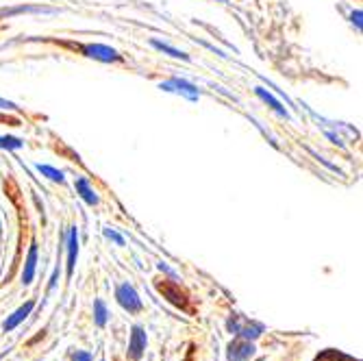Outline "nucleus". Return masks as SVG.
Listing matches in <instances>:
<instances>
[{
    "label": "nucleus",
    "mask_w": 363,
    "mask_h": 361,
    "mask_svg": "<svg viewBox=\"0 0 363 361\" xmlns=\"http://www.w3.org/2000/svg\"><path fill=\"white\" fill-rule=\"evenodd\" d=\"M252 357H255V346L250 340L240 338V340H233L228 344V350H226L228 361H248Z\"/></svg>",
    "instance_id": "5"
},
{
    "label": "nucleus",
    "mask_w": 363,
    "mask_h": 361,
    "mask_svg": "<svg viewBox=\"0 0 363 361\" xmlns=\"http://www.w3.org/2000/svg\"><path fill=\"white\" fill-rule=\"evenodd\" d=\"M150 46H152V48H157V50H161V52L170 55V57H174V59L189 61V55H187V52H183V50H179V48L170 46V44H163V42H159V40H150Z\"/></svg>",
    "instance_id": "13"
},
{
    "label": "nucleus",
    "mask_w": 363,
    "mask_h": 361,
    "mask_svg": "<svg viewBox=\"0 0 363 361\" xmlns=\"http://www.w3.org/2000/svg\"><path fill=\"white\" fill-rule=\"evenodd\" d=\"M315 361H354V359L348 357V355H342V352H337V350H326V352H322Z\"/></svg>",
    "instance_id": "16"
},
{
    "label": "nucleus",
    "mask_w": 363,
    "mask_h": 361,
    "mask_svg": "<svg viewBox=\"0 0 363 361\" xmlns=\"http://www.w3.org/2000/svg\"><path fill=\"white\" fill-rule=\"evenodd\" d=\"M159 287V291L163 294V299H168L172 305H177V307H185V294L181 291V285L179 283H174V281H166V283H159L157 285Z\"/></svg>",
    "instance_id": "7"
},
{
    "label": "nucleus",
    "mask_w": 363,
    "mask_h": 361,
    "mask_svg": "<svg viewBox=\"0 0 363 361\" xmlns=\"http://www.w3.org/2000/svg\"><path fill=\"white\" fill-rule=\"evenodd\" d=\"M33 307H35V303H33V301H28V303H24L22 307H18L5 322H3V329L5 331H13L16 329V326L20 324V322H24L28 316H30V311H33Z\"/></svg>",
    "instance_id": "9"
},
{
    "label": "nucleus",
    "mask_w": 363,
    "mask_h": 361,
    "mask_svg": "<svg viewBox=\"0 0 363 361\" xmlns=\"http://www.w3.org/2000/svg\"><path fill=\"white\" fill-rule=\"evenodd\" d=\"M105 238H107V240H111V242H116L118 246H124V244H126V242H124V238H122L120 233H116L113 228H105Z\"/></svg>",
    "instance_id": "18"
},
{
    "label": "nucleus",
    "mask_w": 363,
    "mask_h": 361,
    "mask_svg": "<svg viewBox=\"0 0 363 361\" xmlns=\"http://www.w3.org/2000/svg\"><path fill=\"white\" fill-rule=\"evenodd\" d=\"M74 187H77L79 196H81V199H83L89 207H96V205H98V196H96L94 187L89 185V181H87L85 177H77Z\"/></svg>",
    "instance_id": "11"
},
{
    "label": "nucleus",
    "mask_w": 363,
    "mask_h": 361,
    "mask_svg": "<svg viewBox=\"0 0 363 361\" xmlns=\"http://www.w3.org/2000/svg\"><path fill=\"white\" fill-rule=\"evenodd\" d=\"M103 361H105V359H103Z\"/></svg>",
    "instance_id": "22"
},
{
    "label": "nucleus",
    "mask_w": 363,
    "mask_h": 361,
    "mask_svg": "<svg viewBox=\"0 0 363 361\" xmlns=\"http://www.w3.org/2000/svg\"><path fill=\"white\" fill-rule=\"evenodd\" d=\"M146 344H148V338H146V331L142 326H133V331H130V340H128V357L130 359H140L146 350Z\"/></svg>",
    "instance_id": "6"
},
{
    "label": "nucleus",
    "mask_w": 363,
    "mask_h": 361,
    "mask_svg": "<svg viewBox=\"0 0 363 361\" xmlns=\"http://www.w3.org/2000/svg\"><path fill=\"white\" fill-rule=\"evenodd\" d=\"M65 246H68V279L74 274L77 257H79V228L70 226L68 238H65Z\"/></svg>",
    "instance_id": "8"
},
{
    "label": "nucleus",
    "mask_w": 363,
    "mask_h": 361,
    "mask_svg": "<svg viewBox=\"0 0 363 361\" xmlns=\"http://www.w3.org/2000/svg\"><path fill=\"white\" fill-rule=\"evenodd\" d=\"M72 361H94V359H91V355H89V352H85V350H77V352H74V357H72Z\"/></svg>",
    "instance_id": "19"
},
{
    "label": "nucleus",
    "mask_w": 363,
    "mask_h": 361,
    "mask_svg": "<svg viewBox=\"0 0 363 361\" xmlns=\"http://www.w3.org/2000/svg\"><path fill=\"white\" fill-rule=\"evenodd\" d=\"M255 94H257V96L261 98L263 103H268V105H270V107H272V109H274V111H277V113L281 116V118H287V120H289V113H287V109H285V107H283V105H281V103L277 101V98H274V96H272L270 91H266V89H263V87H257V89H255Z\"/></svg>",
    "instance_id": "12"
},
{
    "label": "nucleus",
    "mask_w": 363,
    "mask_h": 361,
    "mask_svg": "<svg viewBox=\"0 0 363 361\" xmlns=\"http://www.w3.org/2000/svg\"><path fill=\"white\" fill-rule=\"evenodd\" d=\"M116 299H118V305L128 313H140L142 307H144L140 294L135 291L133 285H128V283H122V285L116 287Z\"/></svg>",
    "instance_id": "2"
},
{
    "label": "nucleus",
    "mask_w": 363,
    "mask_h": 361,
    "mask_svg": "<svg viewBox=\"0 0 363 361\" xmlns=\"http://www.w3.org/2000/svg\"><path fill=\"white\" fill-rule=\"evenodd\" d=\"M35 268H38V244L33 242L30 248H28V255H26L24 270H22V283L24 285H30L33 283V277H35Z\"/></svg>",
    "instance_id": "10"
},
{
    "label": "nucleus",
    "mask_w": 363,
    "mask_h": 361,
    "mask_svg": "<svg viewBox=\"0 0 363 361\" xmlns=\"http://www.w3.org/2000/svg\"><path fill=\"white\" fill-rule=\"evenodd\" d=\"M350 22H352V24L357 26V30L361 33V11H359V9L350 13Z\"/></svg>",
    "instance_id": "20"
},
{
    "label": "nucleus",
    "mask_w": 363,
    "mask_h": 361,
    "mask_svg": "<svg viewBox=\"0 0 363 361\" xmlns=\"http://www.w3.org/2000/svg\"><path fill=\"white\" fill-rule=\"evenodd\" d=\"M226 329L233 333V335H238V338H244V340H257V338H261V333H263V324H259V322H252V320H248V318H244V316H240V313H233L228 318V322H226Z\"/></svg>",
    "instance_id": "1"
},
{
    "label": "nucleus",
    "mask_w": 363,
    "mask_h": 361,
    "mask_svg": "<svg viewBox=\"0 0 363 361\" xmlns=\"http://www.w3.org/2000/svg\"><path fill=\"white\" fill-rule=\"evenodd\" d=\"M161 89H163V91L181 94V96L187 98V101H198V98H201V91H198V87H196L194 83H189V81H185V79H179V77H174V79H170V81H166V83H161Z\"/></svg>",
    "instance_id": "4"
},
{
    "label": "nucleus",
    "mask_w": 363,
    "mask_h": 361,
    "mask_svg": "<svg viewBox=\"0 0 363 361\" xmlns=\"http://www.w3.org/2000/svg\"><path fill=\"white\" fill-rule=\"evenodd\" d=\"M57 279H59V266H57V268H55V272H52V279H50V285H48V289H50V291L57 287Z\"/></svg>",
    "instance_id": "21"
},
{
    "label": "nucleus",
    "mask_w": 363,
    "mask_h": 361,
    "mask_svg": "<svg viewBox=\"0 0 363 361\" xmlns=\"http://www.w3.org/2000/svg\"><path fill=\"white\" fill-rule=\"evenodd\" d=\"M22 146H24V142H22V140H18V138H11V135H7V138H0V148L16 150V148H22Z\"/></svg>",
    "instance_id": "17"
},
{
    "label": "nucleus",
    "mask_w": 363,
    "mask_h": 361,
    "mask_svg": "<svg viewBox=\"0 0 363 361\" xmlns=\"http://www.w3.org/2000/svg\"><path fill=\"white\" fill-rule=\"evenodd\" d=\"M107 318H109V313H107V305L98 299L96 303H94V322L98 324V326H105L107 324Z\"/></svg>",
    "instance_id": "15"
},
{
    "label": "nucleus",
    "mask_w": 363,
    "mask_h": 361,
    "mask_svg": "<svg viewBox=\"0 0 363 361\" xmlns=\"http://www.w3.org/2000/svg\"><path fill=\"white\" fill-rule=\"evenodd\" d=\"M38 172L40 174H44L46 179H50V181H55V183H65V177H63V172L61 170H57V168H52V166H46V163H38Z\"/></svg>",
    "instance_id": "14"
},
{
    "label": "nucleus",
    "mask_w": 363,
    "mask_h": 361,
    "mask_svg": "<svg viewBox=\"0 0 363 361\" xmlns=\"http://www.w3.org/2000/svg\"><path fill=\"white\" fill-rule=\"evenodd\" d=\"M85 57L89 59H96V61H101V63H118L122 61V55L111 48V46H105V44H85V46H77Z\"/></svg>",
    "instance_id": "3"
}]
</instances>
